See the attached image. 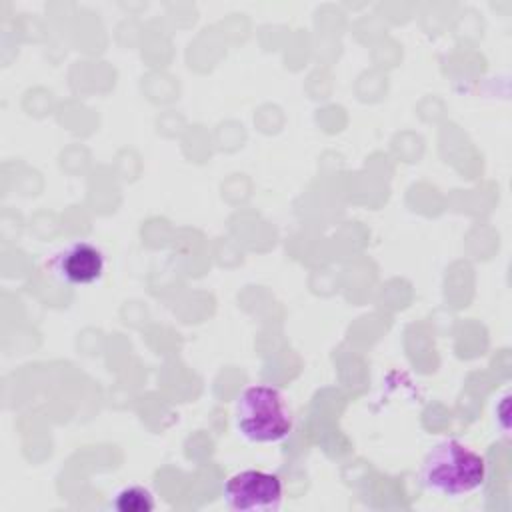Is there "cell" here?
Returning a JSON list of instances; mask_svg holds the SVG:
<instances>
[{
  "instance_id": "2",
  "label": "cell",
  "mask_w": 512,
  "mask_h": 512,
  "mask_svg": "<svg viewBox=\"0 0 512 512\" xmlns=\"http://www.w3.org/2000/svg\"><path fill=\"white\" fill-rule=\"evenodd\" d=\"M234 426L248 442L274 444L292 432V412L278 388L254 384L236 400Z\"/></svg>"
},
{
  "instance_id": "5",
  "label": "cell",
  "mask_w": 512,
  "mask_h": 512,
  "mask_svg": "<svg viewBox=\"0 0 512 512\" xmlns=\"http://www.w3.org/2000/svg\"><path fill=\"white\" fill-rule=\"evenodd\" d=\"M154 506V496L144 486H126L112 500V508L118 512H150Z\"/></svg>"
},
{
  "instance_id": "1",
  "label": "cell",
  "mask_w": 512,
  "mask_h": 512,
  "mask_svg": "<svg viewBox=\"0 0 512 512\" xmlns=\"http://www.w3.org/2000/svg\"><path fill=\"white\" fill-rule=\"evenodd\" d=\"M486 460L470 446L456 438H446L434 444L422 460L420 482L426 490L460 498L484 484Z\"/></svg>"
},
{
  "instance_id": "3",
  "label": "cell",
  "mask_w": 512,
  "mask_h": 512,
  "mask_svg": "<svg viewBox=\"0 0 512 512\" xmlns=\"http://www.w3.org/2000/svg\"><path fill=\"white\" fill-rule=\"evenodd\" d=\"M222 500L236 512H276L282 506V482L264 470H240L226 480Z\"/></svg>"
},
{
  "instance_id": "4",
  "label": "cell",
  "mask_w": 512,
  "mask_h": 512,
  "mask_svg": "<svg viewBox=\"0 0 512 512\" xmlns=\"http://www.w3.org/2000/svg\"><path fill=\"white\" fill-rule=\"evenodd\" d=\"M48 268L52 276H56L60 282L70 286H86L94 284L102 278L106 260L102 250L92 242H74L60 252H56Z\"/></svg>"
}]
</instances>
